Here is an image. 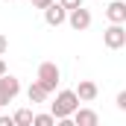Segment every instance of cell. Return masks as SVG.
I'll return each mask as SVG.
<instances>
[{"mask_svg": "<svg viewBox=\"0 0 126 126\" xmlns=\"http://www.w3.org/2000/svg\"><path fill=\"white\" fill-rule=\"evenodd\" d=\"M76 106H79V97L73 94V91H59L56 94V103H50V114L56 120H62V117H70L76 111Z\"/></svg>", "mask_w": 126, "mask_h": 126, "instance_id": "obj_1", "label": "cell"}, {"mask_svg": "<svg viewBox=\"0 0 126 126\" xmlns=\"http://www.w3.org/2000/svg\"><path fill=\"white\" fill-rule=\"evenodd\" d=\"M38 82L53 94V91L59 88V82H62V70H59V64H56V62H41V64H38Z\"/></svg>", "mask_w": 126, "mask_h": 126, "instance_id": "obj_2", "label": "cell"}, {"mask_svg": "<svg viewBox=\"0 0 126 126\" xmlns=\"http://www.w3.org/2000/svg\"><path fill=\"white\" fill-rule=\"evenodd\" d=\"M18 94H21V82L6 70V73L0 76V109H3V106H9Z\"/></svg>", "mask_w": 126, "mask_h": 126, "instance_id": "obj_3", "label": "cell"}, {"mask_svg": "<svg viewBox=\"0 0 126 126\" xmlns=\"http://www.w3.org/2000/svg\"><path fill=\"white\" fill-rule=\"evenodd\" d=\"M103 44H106L109 50H120V47H126V27H123V24H111L109 30L103 32Z\"/></svg>", "mask_w": 126, "mask_h": 126, "instance_id": "obj_4", "label": "cell"}, {"mask_svg": "<svg viewBox=\"0 0 126 126\" xmlns=\"http://www.w3.org/2000/svg\"><path fill=\"white\" fill-rule=\"evenodd\" d=\"M64 21H67L76 32H82V30H88V27H91V12H88L85 6H76V9H70V12H67V18H64Z\"/></svg>", "mask_w": 126, "mask_h": 126, "instance_id": "obj_5", "label": "cell"}, {"mask_svg": "<svg viewBox=\"0 0 126 126\" xmlns=\"http://www.w3.org/2000/svg\"><path fill=\"white\" fill-rule=\"evenodd\" d=\"M64 18H67V9H64L62 3H56V0H53L47 9H44V21H47L50 27H62Z\"/></svg>", "mask_w": 126, "mask_h": 126, "instance_id": "obj_6", "label": "cell"}, {"mask_svg": "<svg viewBox=\"0 0 126 126\" xmlns=\"http://www.w3.org/2000/svg\"><path fill=\"white\" fill-rule=\"evenodd\" d=\"M70 117H73V126H97L100 123V117H97L94 109H79V106H76V111H73Z\"/></svg>", "mask_w": 126, "mask_h": 126, "instance_id": "obj_7", "label": "cell"}, {"mask_svg": "<svg viewBox=\"0 0 126 126\" xmlns=\"http://www.w3.org/2000/svg\"><path fill=\"white\" fill-rule=\"evenodd\" d=\"M106 18H109L111 24H126V3H123V0H114V3H109V9H106Z\"/></svg>", "mask_w": 126, "mask_h": 126, "instance_id": "obj_8", "label": "cell"}, {"mask_svg": "<svg viewBox=\"0 0 126 126\" xmlns=\"http://www.w3.org/2000/svg\"><path fill=\"white\" fill-rule=\"evenodd\" d=\"M73 94L79 97V103H91V100H97V85L91 82V79H82Z\"/></svg>", "mask_w": 126, "mask_h": 126, "instance_id": "obj_9", "label": "cell"}, {"mask_svg": "<svg viewBox=\"0 0 126 126\" xmlns=\"http://www.w3.org/2000/svg\"><path fill=\"white\" fill-rule=\"evenodd\" d=\"M47 94H50V91H47V88H44L38 79H35L30 88H27V97H30V103H44V100H47Z\"/></svg>", "mask_w": 126, "mask_h": 126, "instance_id": "obj_10", "label": "cell"}, {"mask_svg": "<svg viewBox=\"0 0 126 126\" xmlns=\"http://www.w3.org/2000/svg\"><path fill=\"white\" fill-rule=\"evenodd\" d=\"M12 123L15 126H32V111L30 109H18V111L12 114Z\"/></svg>", "mask_w": 126, "mask_h": 126, "instance_id": "obj_11", "label": "cell"}, {"mask_svg": "<svg viewBox=\"0 0 126 126\" xmlns=\"http://www.w3.org/2000/svg\"><path fill=\"white\" fill-rule=\"evenodd\" d=\"M32 123L35 126H53L56 117H53V114H32Z\"/></svg>", "mask_w": 126, "mask_h": 126, "instance_id": "obj_12", "label": "cell"}, {"mask_svg": "<svg viewBox=\"0 0 126 126\" xmlns=\"http://www.w3.org/2000/svg\"><path fill=\"white\" fill-rule=\"evenodd\" d=\"M59 3H62L67 12H70V9H76V6H82V0H59Z\"/></svg>", "mask_w": 126, "mask_h": 126, "instance_id": "obj_13", "label": "cell"}, {"mask_svg": "<svg viewBox=\"0 0 126 126\" xmlns=\"http://www.w3.org/2000/svg\"><path fill=\"white\" fill-rule=\"evenodd\" d=\"M30 3H32V9H47L53 0H30Z\"/></svg>", "mask_w": 126, "mask_h": 126, "instance_id": "obj_14", "label": "cell"}, {"mask_svg": "<svg viewBox=\"0 0 126 126\" xmlns=\"http://www.w3.org/2000/svg\"><path fill=\"white\" fill-rule=\"evenodd\" d=\"M117 109H120V111H126V91H120V94H117Z\"/></svg>", "mask_w": 126, "mask_h": 126, "instance_id": "obj_15", "label": "cell"}, {"mask_svg": "<svg viewBox=\"0 0 126 126\" xmlns=\"http://www.w3.org/2000/svg\"><path fill=\"white\" fill-rule=\"evenodd\" d=\"M6 50H9V38H6V35H3V32H0V56H3V53H6Z\"/></svg>", "mask_w": 126, "mask_h": 126, "instance_id": "obj_16", "label": "cell"}, {"mask_svg": "<svg viewBox=\"0 0 126 126\" xmlns=\"http://www.w3.org/2000/svg\"><path fill=\"white\" fill-rule=\"evenodd\" d=\"M0 126H15V123H12V117H3L0 114Z\"/></svg>", "mask_w": 126, "mask_h": 126, "instance_id": "obj_17", "label": "cell"}, {"mask_svg": "<svg viewBox=\"0 0 126 126\" xmlns=\"http://www.w3.org/2000/svg\"><path fill=\"white\" fill-rule=\"evenodd\" d=\"M3 73H6V62L0 59V76H3Z\"/></svg>", "mask_w": 126, "mask_h": 126, "instance_id": "obj_18", "label": "cell"}, {"mask_svg": "<svg viewBox=\"0 0 126 126\" xmlns=\"http://www.w3.org/2000/svg\"><path fill=\"white\" fill-rule=\"evenodd\" d=\"M6 3H9V0H6Z\"/></svg>", "mask_w": 126, "mask_h": 126, "instance_id": "obj_19", "label": "cell"}]
</instances>
